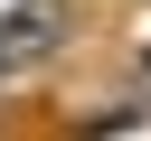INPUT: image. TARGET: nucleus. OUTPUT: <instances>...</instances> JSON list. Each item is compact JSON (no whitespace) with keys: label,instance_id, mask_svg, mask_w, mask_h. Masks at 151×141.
Here are the masks:
<instances>
[{"label":"nucleus","instance_id":"1","mask_svg":"<svg viewBox=\"0 0 151 141\" xmlns=\"http://www.w3.org/2000/svg\"><path fill=\"white\" fill-rule=\"evenodd\" d=\"M57 38H66V0H28V9L0 28V75H9V66H28V56H38V47H57Z\"/></svg>","mask_w":151,"mask_h":141}]
</instances>
